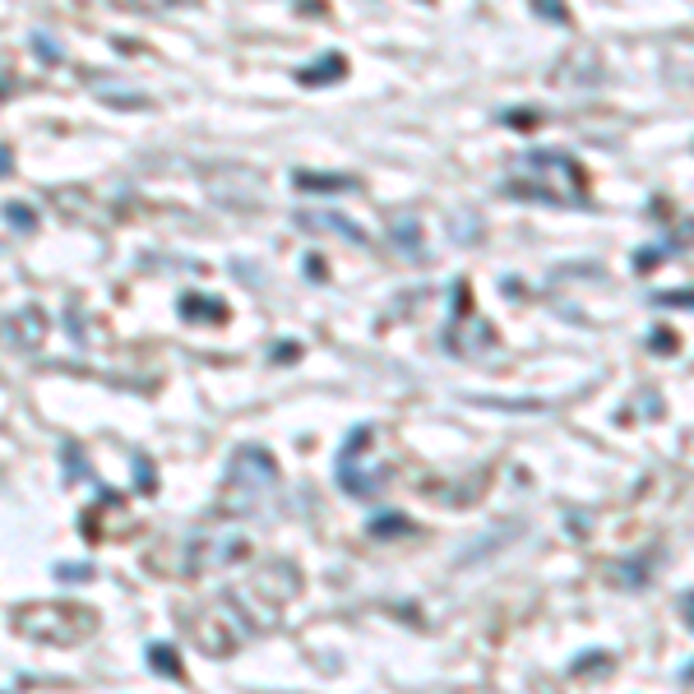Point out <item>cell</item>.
Here are the masks:
<instances>
[{
  "mask_svg": "<svg viewBox=\"0 0 694 694\" xmlns=\"http://www.w3.org/2000/svg\"><path fill=\"white\" fill-rule=\"evenodd\" d=\"M680 615H685V625L694 630V593H685V597H680Z\"/></svg>",
  "mask_w": 694,
  "mask_h": 694,
  "instance_id": "obj_25",
  "label": "cell"
},
{
  "mask_svg": "<svg viewBox=\"0 0 694 694\" xmlns=\"http://www.w3.org/2000/svg\"><path fill=\"white\" fill-rule=\"evenodd\" d=\"M500 190L519 195V199L570 208V204H584V167L561 149H528V153L514 158Z\"/></svg>",
  "mask_w": 694,
  "mask_h": 694,
  "instance_id": "obj_1",
  "label": "cell"
},
{
  "mask_svg": "<svg viewBox=\"0 0 694 694\" xmlns=\"http://www.w3.org/2000/svg\"><path fill=\"white\" fill-rule=\"evenodd\" d=\"M611 657L606 653H593V657H584V662H574V676H588V671H597V667H606Z\"/></svg>",
  "mask_w": 694,
  "mask_h": 694,
  "instance_id": "obj_22",
  "label": "cell"
},
{
  "mask_svg": "<svg viewBox=\"0 0 694 694\" xmlns=\"http://www.w3.org/2000/svg\"><path fill=\"white\" fill-rule=\"evenodd\" d=\"M292 181H297V190H357V176H310V172H297Z\"/></svg>",
  "mask_w": 694,
  "mask_h": 694,
  "instance_id": "obj_13",
  "label": "cell"
},
{
  "mask_svg": "<svg viewBox=\"0 0 694 694\" xmlns=\"http://www.w3.org/2000/svg\"><path fill=\"white\" fill-rule=\"evenodd\" d=\"M657 306H694V292H657Z\"/></svg>",
  "mask_w": 694,
  "mask_h": 694,
  "instance_id": "obj_20",
  "label": "cell"
},
{
  "mask_svg": "<svg viewBox=\"0 0 694 694\" xmlns=\"http://www.w3.org/2000/svg\"><path fill=\"white\" fill-rule=\"evenodd\" d=\"M195 639L204 653L214 657H232L246 639H250V625H246V606L241 597H218L214 606L204 611V620L195 625Z\"/></svg>",
  "mask_w": 694,
  "mask_h": 694,
  "instance_id": "obj_4",
  "label": "cell"
},
{
  "mask_svg": "<svg viewBox=\"0 0 694 694\" xmlns=\"http://www.w3.org/2000/svg\"><path fill=\"white\" fill-rule=\"evenodd\" d=\"M449 232H454V237H463V232H468V237H477V218H468V223H463V218H454V223H449Z\"/></svg>",
  "mask_w": 694,
  "mask_h": 694,
  "instance_id": "obj_23",
  "label": "cell"
},
{
  "mask_svg": "<svg viewBox=\"0 0 694 694\" xmlns=\"http://www.w3.org/2000/svg\"><path fill=\"white\" fill-rule=\"evenodd\" d=\"M47 333V315L42 310H24V315H10V338L24 342V347H37Z\"/></svg>",
  "mask_w": 694,
  "mask_h": 694,
  "instance_id": "obj_10",
  "label": "cell"
},
{
  "mask_svg": "<svg viewBox=\"0 0 694 694\" xmlns=\"http://www.w3.org/2000/svg\"><path fill=\"white\" fill-rule=\"evenodd\" d=\"M375 445V426H357L352 436H347L342 454H338V486L347 496L357 500H371L380 486L389 481V468L384 463H366V449Z\"/></svg>",
  "mask_w": 694,
  "mask_h": 694,
  "instance_id": "obj_3",
  "label": "cell"
},
{
  "mask_svg": "<svg viewBox=\"0 0 694 694\" xmlns=\"http://www.w3.org/2000/svg\"><path fill=\"white\" fill-rule=\"evenodd\" d=\"M342 56H324V65H310V69H301V84H333V79H342Z\"/></svg>",
  "mask_w": 694,
  "mask_h": 694,
  "instance_id": "obj_14",
  "label": "cell"
},
{
  "mask_svg": "<svg viewBox=\"0 0 694 694\" xmlns=\"http://www.w3.org/2000/svg\"><path fill=\"white\" fill-rule=\"evenodd\" d=\"M394 532H412V523L403 514H389V519H371V537H394Z\"/></svg>",
  "mask_w": 694,
  "mask_h": 694,
  "instance_id": "obj_17",
  "label": "cell"
},
{
  "mask_svg": "<svg viewBox=\"0 0 694 694\" xmlns=\"http://www.w3.org/2000/svg\"><path fill=\"white\" fill-rule=\"evenodd\" d=\"M37 51H42V56H51V60H60V47H51L42 33H37Z\"/></svg>",
  "mask_w": 694,
  "mask_h": 694,
  "instance_id": "obj_26",
  "label": "cell"
},
{
  "mask_svg": "<svg viewBox=\"0 0 694 694\" xmlns=\"http://www.w3.org/2000/svg\"><path fill=\"white\" fill-rule=\"evenodd\" d=\"M389 241H394L407 259L422 255V232H416V214H407V208H403V214H394V218H389Z\"/></svg>",
  "mask_w": 694,
  "mask_h": 694,
  "instance_id": "obj_9",
  "label": "cell"
},
{
  "mask_svg": "<svg viewBox=\"0 0 694 694\" xmlns=\"http://www.w3.org/2000/svg\"><path fill=\"white\" fill-rule=\"evenodd\" d=\"M134 468H139V491H153V463H149V458H134Z\"/></svg>",
  "mask_w": 694,
  "mask_h": 694,
  "instance_id": "obj_21",
  "label": "cell"
},
{
  "mask_svg": "<svg viewBox=\"0 0 694 694\" xmlns=\"http://www.w3.org/2000/svg\"><path fill=\"white\" fill-rule=\"evenodd\" d=\"M5 227H10V232H24V237H28V232L37 227L33 208H28V204H19V199H10V204H5Z\"/></svg>",
  "mask_w": 694,
  "mask_h": 694,
  "instance_id": "obj_15",
  "label": "cell"
},
{
  "mask_svg": "<svg viewBox=\"0 0 694 694\" xmlns=\"http://www.w3.org/2000/svg\"><path fill=\"white\" fill-rule=\"evenodd\" d=\"M297 223H301V227H310V232H338L342 241H352V246H366V232H362L357 223L338 218V214H297Z\"/></svg>",
  "mask_w": 694,
  "mask_h": 694,
  "instance_id": "obj_8",
  "label": "cell"
},
{
  "mask_svg": "<svg viewBox=\"0 0 694 694\" xmlns=\"http://www.w3.org/2000/svg\"><path fill=\"white\" fill-rule=\"evenodd\" d=\"M246 555V537L241 532H218V537H195L190 542V555H185V570L190 574H214V570H227L232 561Z\"/></svg>",
  "mask_w": 694,
  "mask_h": 694,
  "instance_id": "obj_7",
  "label": "cell"
},
{
  "mask_svg": "<svg viewBox=\"0 0 694 694\" xmlns=\"http://www.w3.org/2000/svg\"><path fill=\"white\" fill-rule=\"evenodd\" d=\"M454 306H458V315H454V324H449V333H445L449 352H458V357L491 352V347H496V329H491V320H481V315L472 310L468 278H458V283H454Z\"/></svg>",
  "mask_w": 694,
  "mask_h": 694,
  "instance_id": "obj_5",
  "label": "cell"
},
{
  "mask_svg": "<svg viewBox=\"0 0 694 694\" xmlns=\"http://www.w3.org/2000/svg\"><path fill=\"white\" fill-rule=\"evenodd\" d=\"M181 315L185 320H199V315H208V320H227V306L223 301H214V297H181Z\"/></svg>",
  "mask_w": 694,
  "mask_h": 694,
  "instance_id": "obj_11",
  "label": "cell"
},
{
  "mask_svg": "<svg viewBox=\"0 0 694 694\" xmlns=\"http://www.w3.org/2000/svg\"><path fill=\"white\" fill-rule=\"evenodd\" d=\"M273 362H297V342H283V347H273Z\"/></svg>",
  "mask_w": 694,
  "mask_h": 694,
  "instance_id": "obj_24",
  "label": "cell"
},
{
  "mask_svg": "<svg viewBox=\"0 0 694 694\" xmlns=\"http://www.w3.org/2000/svg\"><path fill=\"white\" fill-rule=\"evenodd\" d=\"M273 481H278V468H273L268 449H259V445L237 449L232 472H227V491H241V500H255V496L273 491ZM227 491H223V496H227Z\"/></svg>",
  "mask_w": 694,
  "mask_h": 694,
  "instance_id": "obj_6",
  "label": "cell"
},
{
  "mask_svg": "<svg viewBox=\"0 0 694 694\" xmlns=\"http://www.w3.org/2000/svg\"><path fill=\"white\" fill-rule=\"evenodd\" d=\"M532 10L542 15V19H551V24H565L570 15H565V0H532Z\"/></svg>",
  "mask_w": 694,
  "mask_h": 694,
  "instance_id": "obj_18",
  "label": "cell"
},
{
  "mask_svg": "<svg viewBox=\"0 0 694 694\" xmlns=\"http://www.w3.org/2000/svg\"><path fill=\"white\" fill-rule=\"evenodd\" d=\"M56 574H60L65 584H84V579H93L98 570H93V565H56Z\"/></svg>",
  "mask_w": 694,
  "mask_h": 694,
  "instance_id": "obj_19",
  "label": "cell"
},
{
  "mask_svg": "<svg viewBox=\"0 0 694 694\" xmlns=\"http://www.w3.org/2000/svg\"><path fill=\"white\" fill-rule=\"evenodd\" d=\"M116 5L144 10V15H163V10H185V5H199V0H116Z\"/></svg>",
  "mask_w": 694,
  "mask_h": 694,
  "instance_id": "obj_16",
  "label": "cell"
},
{
  "mask_svg": "<svg viewBox=\"0 0 694 694\" xmlns=\"http://www.w3.org/2000/svg\"><path fill=\"white\" fill-rule=\"evenodd\" d=\"M149 667L158 671V676H172V680H181L185 671H181V657H176V648L172 644H149Z\"/></svg>",
  "mask_w": 694,
  "mask_h": 694,
  "instance_id": "obj_12",
  "label": "cell"
},
{
  "mask_svg": "<svg viewBox=\"0 0 694 694\" xmlns=\"http://www.w3.org/2000/svg\"><path fill=\"white\" fill-rule=\"evenodd\" d=\"M15 635L33 639V644H84L98 630V611L75 606V602H28L10 611Z\"/></svg>",
  "mask_w": 694,
  "mask_h": 694,
  "instance_id": "obj_2",
  "label": "cell"
}]
</instances>
